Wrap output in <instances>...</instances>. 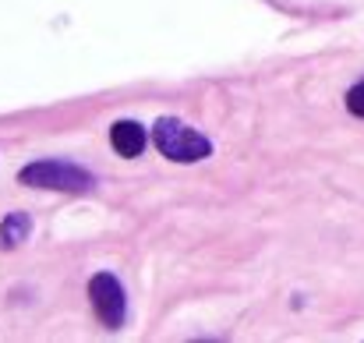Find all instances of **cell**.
I'll return each mask as SVG.
<instances>
[{"label": "cell", "mask_w": 364, "mask_h": 343, "mask_svg": "<svg viewBox=\"0 0 364 343\" xmlns=\"http://www.w3.org/2000/svg\"><path fill=\"white\" fill-rule=\"evenodd\" d=\"M152 145L173 163H202L213 156V142L177 117H159L152 124Z\"/></svg>", "instance_id": "obj_1"}, {"label": "cell", "mask_w": 364, "mask_h": 343, "mask_svg": "<svg viewBox=\"0 0 364 343\" xmlns=\"http://www.w3.org/2000/svg\"><path fill=\"white\" fill-rule=\"evenodd\" d=\"M18 181L25 188H43V191H68V195H85L96 188V177L78 167V163H64V159H39L21 167Z\"/></svg>", "instance_id": "obj_2"}, {"label": "cell", "mask_w": 364, "mask_h": 343, "mask_svg": "<svg viewBox=\"0 0 364 343\" xmlns=\"http://www.w3.org/2000/svg\"><path fill=\"white\" fill-rule=\"evenodd\" d=\"M89 301H92V312L100 315V322L107 329H121L124 319H127V294H124L121 280L114 273H96L89 280Z\"/></svg>", "instance_id": "obj_3"}, {"label": "cell", "mask_w": 364, "mask_h": 343, "mask_svg": "<svg viewBox=\"0 0 364 343\" xmlns=\"http://www.w3.org/2000/svg\"><path fill=\"white\" fill-rule=\"evenodd\" d=\"M110 145H114V152H121L124 159H134L149 145V131L138 120H117L110 127Z\"/></svg>", "instance_id": "obj_4"}, {"label": "cell", "mask_w": 364, "mask_h": 343, "mask_svg": "<svg viewBox=\"0 0 364 343\" xmlns=\"http://www.w3.org/2000/svg\"><path fill=\"white\" fill-rule=\"evenodd\" d=\"M28 216L25 213H7V220L0 223V248H18L28 237Z\"/></svg>", "instance_id": "obj_5"}, {"label": "cell", "mask_w": 364, "mask_h": 343, "mask_svg": "<svg viewBox=\"0 0 364 343\" xmlns=\"http://www.w3.org/2000/svg\"><path fill=\"white\" fill-rule=\"evenodd\" d=\"M347 110L364 120V78L358 82V85H350V89H347Z\"/></svg>", "instance_id": "obj_6"}]
</instances>
